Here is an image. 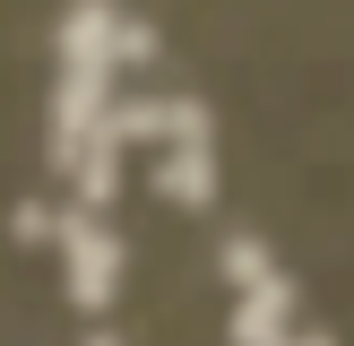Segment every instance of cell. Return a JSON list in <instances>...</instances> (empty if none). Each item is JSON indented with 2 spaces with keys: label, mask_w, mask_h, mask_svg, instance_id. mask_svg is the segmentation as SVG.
<instances>
[{
  "label": "cell",
  "mask_w": 354,
  "mask_h": 346,
  "mask_svg": "<svg viewBox=\"0 0 354 346\" xmlns=\"http://www.w3.org/2000/svg\"><path fill=\"white\" fill-rule=\"evenodd\" d=\"M69 260H78V277H69V294H78L86 311H104L113 303V268H121V251L95 234V225H69Z\"/></svg>",
  "instance_id": "obj_1"
},
{
  "label": "cell",
  "mask_w": 354,
  "mask_h": 346,
  "mask_svg": "<svg viewBox=\"0 0 354 346\" xmlns=\"http://www.w3.org/2000/svg\"><path fill=\"white\" fill-rule=\"evenodd\" d=\"M156 182L173 190V199H190V208H207V147H173L165 156V173Z\"/></svg>",
  "instance_id": "obj_2"
},
{
  "label": "cell",
  "mask_w": 354,
  "mask_h": 346,
  "mask_svg": "<svg viewBox=\"0 0 354 346\" xmlns=\"http://www.w3.org/2000/svg\"><path fill=\"white\" fill-rule=\"evenodd\" d=\"M104 44H113V9H95V0H86V9L69 17V61H95Z\"/></svg>",
  "instance_id": "obj_3"
}]
</instances>
